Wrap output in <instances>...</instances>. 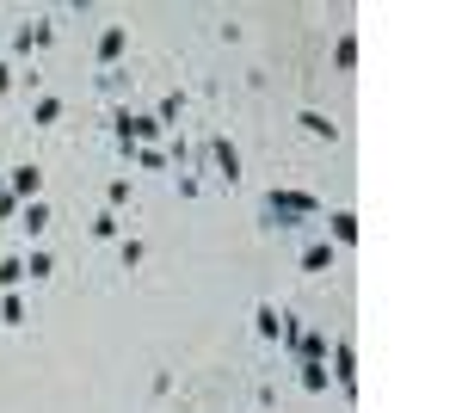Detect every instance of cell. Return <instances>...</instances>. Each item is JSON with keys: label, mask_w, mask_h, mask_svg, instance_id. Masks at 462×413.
Segmentation results:
<instances>
[{"label": "cell", "mask_w": 462, "mask_h": 413, "mask_svg": "<svg viewBox=\"0 0 462 413\" xmlns=\"http://www.w3.org/2000/svg\"><path fill=\"white\" fill-rule=\"evenodd\" d=\"M302 265H308V272H327V265H333V247H308V253H302Z\"/></svg>", "instance_id": "obj_1"}, {"label": "cell", "mask_w": 462, "mask_h": 413, "mask_svg": "<svg viewBox=\"0 0 462 413\" xmlns=\"http://www.w3.org/2000/svg\"><path fill=\"white\" fill-rule=\"evenodd\" d=\"M123 44H130V37H123V31H117V25H111V31H105V44H99V56L111 62V56H123Z\"/></svg>", "instance_id": "obj_2"}, {"label": "cell", "mask_w": 462, "mask_h": 413, "mask_svg": "<svg viewBox=\"0 0 462 413\" xmlns=\"http://www.w3.org/2000/svg\"><path fill=\"white\" fill-rule=\"evenodd\" d=\"M333 234H339V241H358V216H351V210H339V216H333Z\"/></svg>", "instance_id": "obj_3"}, {"label": "cell", "mask_w": 462, "mask_h": 413, "mask_svg": "<svg viewBox=\"0 0 462 413\" xmlns=\"http://www.w3.org/2000/svg\"><path fill=\"white\" fill-rule=\"evenodd\" d=\"M302 130H308V136H333V124H327L321 112H302Z\"/></svg>", "instance_id": "obj_4"}, {"label": "cell", "mask_w": 462, "mask_h": 413, "mask_svg": "<svg viewBox=\"0 0 462 413\" xmlns=\"http://www.w3.org/2000/svg\"><path fill=\"white\" fill-rule=\"evenodd\" d=\"M333 62H339V68H351V62H358V37H339V49H333Z\"/></svg>", "instance_id": "obj_5"}]
</instances>
